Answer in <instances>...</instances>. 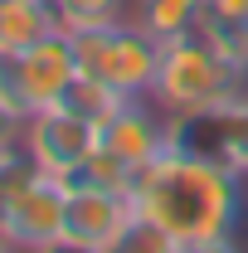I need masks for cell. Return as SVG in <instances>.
<instances>
[{
  "label": "cell",
  "mask_w": 248,
  "mask_h": 253,
  "mask_svg": "<svg viewBox=\"0 0 248 253\" xmlns=\"http://www.w3.org/2000/svg\"><path fill=\"white\" fill-rule=\"evenodd\" d=\"M244 180L234 166L165 146L131 175V210L170 234L175 249H229L244 219Z\"/></svg>",
  "instance_id": "obj_1"
},
{
  "label": "cell",
  "mask_w": 248,
  "mask_h": 253,
  "mask_svg": "<svg viewBox=\"0 0 248 253\" xmlns=\"http://www.w3.org/2000/svg\"><path fill=\"white\" fill-rule=\"evenodd\" d=\"M239 83V59H229L219 44H209L200 30L175 34L161 44V63H156L151 102L165 117H190V112H209L234 97Z\"/></svg>",
  "instance_id": "obj_2"
},
{
  "label": "cell",
  "mask_w": 248,
  "mask_h": 253,
  "mask_svg": "<svg viewBox=\"0 0 248 253\" xmlns=\"http://www.w3.org/2000/svg\"><path fill=\"white\" fill-rule=\"evenodd\" d=\"M73 54H78V73H93L102 83H112L126 97H146L156 83V63H161V39L146 34L136 20H117V25H97V30H78Z\"/></svg>",
  "instance_id": "obj_3"
},
{
  "label": "cell",
  "mask_w": 248,
  "mask_h": 253,
  "mask_svg": "<svg viewBox=\"0 0 248 253\" xmlns=\"http://www.w3.org/2000/svg\"><path fill=\"white\" fill-rule=\"evenodd\" d=\"M25 151L34 156V166L44 175L68 180L97 151V126L68 107H44V112L25 117Z\"/></svg>",
  "instance_id": "obj_4"
},
{
  "label": "cell",
  "mask_w": 248,
  "mask_h": 253,
  "mask_svg": "<svg viewBox=\"0 0 248 253\" xmlns=\"http://www.w3.org/2000/svg\"><path fill=\"white\" fill-rule=\"evenodd\" d=\"M63 205H68V180L39 170L25 190H15L10 200H0V229H5L10 244L54 249L63 239Z\"/></svg>",
  "instance_id": "obj_5"
},
{
  "label": "cell",
  "mask_w": 248,
  "mask_h": 253,
  "mask_svg": "<svg viewBox=\"0 0 248 253\" xmlns=\"http://www.w3.org/2000/svg\"><path fill=\"white\" fill-rule=\"evenodd\" d=\"M131 200L117 190L97 185H68V205H63V239L68 249H122V234L131 224Z\"/></svg>",
  "instance_id": "obj_6"
},
{
  "label": "cell",
  "mask_w": 248,
  "mask_h": 253,
  "mask_svg": "<svg viewBox=\"0 0 248 253\" xmlns=\"http://www.w3.org/2000/svg\"><path fill=\"white\" fill-rule=\"evenodd\" d=\"M97 146H107L131 170H141V166H151L170 146V117L156 107L151 97H126L122 107L97 126Z\"/></svg>",
  "instance_id": "obj_7"
},
{
  "label": "cell",
  "mask_w": 248,
  "mask_h": 253,
  "mask_svg": "<svg viewBox=\"0 0 248 253\" xmlns=\"http://www.w3.org/2000/svg\"><path fill=\"white\" fill-rule=\"evenodd\" d=\"M73 78H78V54H73V39L63 30H54L49 39H39L34 49L20 54V83H25L30 117L44 107H59V97L68 93Z\"/></svg>",
  "instance_id": "obj_8"
},
{
  "label": "cell",
  "mask_w": 248,
  "mask_h": 253,
  "mask_svg": "<svg viewBox=\"0 0 248 253\" xmlns=\"http://www.w3.org/2000/svg\"><path fill=\"white\" fill-rule=\"evenodd\" d=\"M54 30H59V15L49 0H0V49L25 54Z\"/></svg>",
  "instance_id": "obj_9"
},
{
  "label": "cell",
  "mask_w": 248,
  "mask_h": 253,
  "mask_svg": "<svg viewBox=\"0 0 248 253\" xmlns=\"http://www.w3.org/2000/svg\"><path fill=\"white\" fill-rule=\"evenodd\" d=\"M131 20L165 44L200 25V0H131Z\"/></svg>",
  "instance_id": "obj_10"
},
{
  "label": "cell",
  "mask_w": 248,
  "mask_h": 253,
  "mask_svg": "<svg viewBox=\"0 0 248 253\" xmlns=\"http://www.w3.org/2000/svg\"><path fill=\"white\" fill-rule=\"evenodd\" d=\"M122 102H126V93H117L112 83H102V78H93V73H78V78L68 83V93L59 97V107L78 112V117H88L93 126H102Z\"/></svg>",
  "instance_id": "obj_11"
},
{
  "label": "cell",
  "mask_w": 248,
  "mask_h": 253,
  "mask_svg": "<svg viewBox=\"0 0 248 253\" xmlns=\"http://www.w3.org/2000/svg\"><path fill=\"white\" fill-rule=\"evenodd\" d=\"M54 15H59V30L63 34H78V30H97V25H117V20H131L126 0H49Z\"/></svg>",
  "instance_id": "obj_12"
},
{
  "label": "cell",
  "mask_w": 248,
  "mask_h": 253,
  "mask_svg": "<svg viewBox=\"0 0 248 253\" xmlns=\"http://www.w3.org/2000/svg\"><path fill=\"white\" fill-rule=\"evenodd\" d=\"M25 146V117H15L10 107H0V156Z\"/></svg>",
  "instance_id": "obj_13"
},
{
  "label": "cell",
  "mask_w": 248,
  "mask_h": 253,
  "mask_svg": "<svg viewBox=\"0 0 248 253\" xmlns=\"http://www.w3.org/2000/svg\"><path fill=\"white\" fill-rule=\"evenodd\" d=\"M244 34H248V25H244Z\"/></svg>",
  "instance_id": "obj_14"
}]
</instances>
